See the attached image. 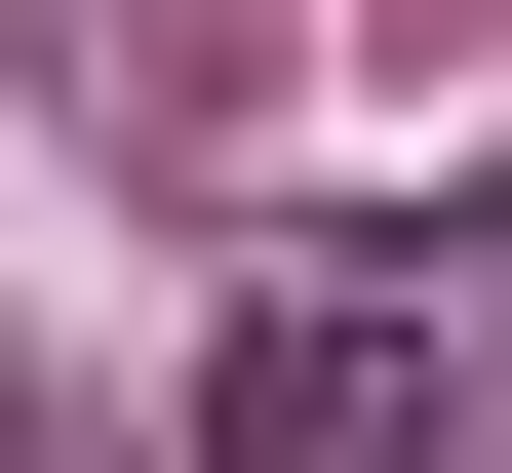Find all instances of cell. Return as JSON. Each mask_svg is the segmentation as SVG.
Returning <instances> with one entry per match:
<instances>
[{
    "instance_id": "cell-1",
    "label": "cell",
    "mask_w": 512,
    "mask_h": 473,
    "mask_svg": "<svg viewBox=\"0 0 512 473\" xmlns=\"http://www.w3.org/2000/svg\"><path fill=\"white\" fill-rule=\"evenodd\" d=\"M197 473H473V316L434 276H276L197 355Z\"/></svg>"
}]
</instances>
